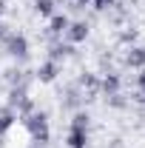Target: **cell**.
Returning <instances> with one entry per match:
<instances>
[{
    "instance_id": "277c9868",
    "label": "cell",
    "mask_w": 145,
    "mask_h": 148,
    "mask_svg": "<svg viewBox=\"0 0 145 148\" xmlns=\"http://www.w3.org/2000/svg\"><path fill=\"white\" fill-rule=\"evenodd\" d=\"M91 34V26H88V20H71L68 23V29H66V43H71V46H77V43H85Z\"/></svg>"
},
{
    "instance_id": "d6986e66",
    "label": "cell",
    "mask_w": 145,
    "mask_h": 148,
    "mask_svg": "<svg viewBox=\"0 0 145 148\" xmlns=\"http://www.w3.org/2000/svg\"><path fill=\"white\" fill-rule=\"evenodd\" d=\"M117 3H120V0H91V9H94V12H111Z\"/></svg>"
},
{
    "instance_id": "30bf717a",
    "label": "cell",
    "mask_w": 145,
    "mask_h": 148,
    "mask_svg": "<svg viewBox=\"0 0 145 148\" xmlns=\"http://www.w3.org/2000/svg\"><path fill=\"white\" fill-rule=\"evenodd\" d=\"M122 63L128 69H145V46H128Z\"/></svg>"
},
{
    "instance_id": "ac0fdd59",
    "label": "cell",
    "mask_w": 145,
    "mask_h": 148,
    "mask_svg": "<svg viewBox=\"0 0 145 148\" xmlns=\"http://www.w3.org/2000/svg\"><path fill=\"white\" fill-rule=\"evenodd\" d=\"M137 37H140V32H137L134 26H128V29H122V32H120V37H117V40H120L122 46H134V40H137Z\"/></svg>"
},
{
    "instance_id": "6da1fadb",
    "label": "cell",
    "mask_w": 145,
    "mask_h": 148,
    "mask_svg": "<svg viewBox=\"0 0 145 148\" xmlns=\"http://www.w3.org/2000/svg\"><path fill=\"white\" fill-rule=\"evenodd\" d=\"M20 123L26 125V131L31 134V140H34L37 145H46V143L51 140V128H49V114H46V111L34 108L31 114L20 117Z\"/></svg>"
},
{
    "instance_id": "7a4b0ae2",
    "label": "cell",
    "mask_w": 145,
    "mask_h": 148,
    "mask_svg": "<svg viewBox=\"0 0 145 148\" xmlns=\"http://www.w3.org/2000/svg\"><path fill=\"white\" fill-rule=\"evenodd\" d=\"M3 49H6V54L14 57L17 63H26L29 60V37L23 32H9L6 40H3Z\"/></svg>"
},
{
    "instance_id": "7402d4cb",
    "label": "cell",
    "mask_w": 145,
    "mask_h": 148,
    "mask_svg": "<svg viewBox=\"0 0 145 148\" xmlns=\"http://www.w3.org/2000/svg\"><path fill=\"white\" fill-rule=\"evenodd\" d=\"M6 34H9V32H6V26H3V20H0V43L6 40Z\"/></svg>"
},
{
    "instance_id": "4fadbf2b",
    "label": "cell",
    "mask_w": 145,
    "mask_h": 148,
    "mask_svg": "<svg viewBox=\"0 0 145 148\" xmlns=\"http://www.w3.org/2000/svg\"><path fill=\"white\" fill-rule=\"evenodd\" d=\"M29 100V88H23V86H17V88H9V97H6V106L12 111H17L23 103Z\"/></svg>"
},
{
    "instance_id": "44dd1931",
    "label": "cell",
    "mask_w": 145,
    "mask_h": 148,
    "mask_svg": "<svg viewBox=\"0 0 145 148\" xmlns=\"http://www.w3.org/2000/svg\"><path fill=\"white\" fill-rule=\"evenodd\" d=\"M74 6L77 9H85V6H91V0H74Z\"/></svg>"
},
{
    "instance_id": "8992f818",
    "label": "cell",
    "mask_w": 145,
    "mask_h": 148,
    "mask_svg": "<svg viewBox=\"0 0 145 148\" xmlns=\"http://www.w3.org/2000/svg\"><path fill=\"white\" fill-rule=\"evenodd\" d=\"M60 74H63V63H54V60H49V57H46V60L37 66L34 80H37V83H54Z\"/></svg>"
},
{
    "instance_id": "7c38bea8",
    "label": "cell",
    "mask_w": 145,
    "mask_h": 148,
    "mask_svg": "<svg viewBox=\"0 0 145 148\" xmlns=\"http://www.w3.org/2000/svg\"><path fill=\"white\" fill-rule=\"evenodd\" d=\"M77 51H74L71 43H63V40H57V43H51V49H49V60H54V63H63L66 57H74Z\"/></svg>"
},
{
    "instance_id": "3957f363",
    "label": "cell",
    "mask_w": 145,
    "mask_h": 148,
    "mask_svg": "<svg viewBox=\"0 0 145 148\" xmlns=\"http://www.w3.org/2000/svg\"><path fill=\"white\" fill-rule=\"evenodd\" d=\"M77 86H80V91H83V97H85V103L97 100V97H100V74L83 71L80 77H77Z\"/></svg>"
},
{
    "instance_id": "603a6c76",
    "label": "cell",
    "mask_w": 145,
    "mask_h": 148,
    "mask_svg": "<svg viewBox=\"0 0 145 148\" xmlns=\"http://www.w3.org/2000/svg\"><path fill=\"white\" fill-rule=\"evenodd\" d=\"M6 3H9V0H0V17L6 14Z\"/></svg>"
},
{
    "instance_id": "9c48e42d",
    "label": "cell",
    "mask_w": 145,
    "mask_h": 148,
    "mask_svg": "<svg viewBox=\"0 0 145 148\" xmlns=\"http://www.w3.org/2000/svg\"><path fill=\"white\" fill-rule=\"evenodd\" d=\"M29 71H23L20 66H12V69H6L3 71V83L9 86V88H17V86H23V88H29Z\"/></svg>"
},
{
    "instance_id": "2e32d148",
    "label": "cell",
    "mask_w": 145,
    "mask_h": 148,
    "mask_svg": "<svg viewBox=\"0 0 145 148\" xmlns=\"http://www.w3.org/2000/svg\"><path fill=\"white\" fill-rule=\"evenodd\" d=\"M128 97H122V91H117V94H111V97H105V106L108 108H117V111H122V108H128Z\"/></svg>"
},
{
    "instance_id": "52a82bcc",
    "label": "cell",
    "mask_w": 145,
    "mask_h": 148,
    "mask_svg": "<svg viewBox=\"0 0 145 148\" xmlns=\"http://www.w3.org/2000/svg\"><path fill=\"white\" fill-rule=\"evenodd\" d=\"M120 86H122V77L114 71V69L100 74V94H103V97H111V94H117V91H120Z\"/></svg>"
},
{
    "instance_id": "e0dca14e",
    "label": "cell",
    "mask_w": 145,
    "mask_h": 148,
    "mask_svg": "<svg viewBox=\"0 0 145 148\" xmlns=\"http://www.w3.org/2000/svg\"><path fill=\"white\" fill-rule=\"evenodd\" d=\"M34 12L40 14V17H51L54 14V0H34Z\"/></svg>"
},
{
    "instance_id": "ffe728a7",
    "label": "cell",
    "mask_w": 145,
    "mask_h": 148,
    "mask_svg": "<svg viewBox=\"0 0 145 148\" xmlns=\"http://www.w3.org/2000/svg\"><path fill=\"white\" fill-rule=\"evenodd\" d=\"M137 91L145 97V69H140V74H137Z\"/></svg>"
},
{
    "instance_id": "9a60e30c",
    "label": "cell",
    "mask_w": 145,
    "mask_h": 148,
    "mask_svg": "<svg viewBox=\"0 0 145 148\" xmlns=\"http://www.w3.org/2000/svg\"><path fill=\"white\" fill-rule=\"evenodd\" d=\"M88 125H91V117H88V111L77 108V111H74V117H71V128H85V131H88Z\"/></svg>"
},
{
    "instance_id": "cb8c5ba5",
    "label": "cell",
    "mask_w": 145,
    "mask_h": 148,
    "mask_svg": "<svg viewBox=\"0 0 145 148\" xmlns=\"http://www.w3.org/2000/svg\"><path fill=\"white\" fill-rule=\"evenodd\" d=\"M111 148H122V140H111Z\"/></svg>"
},
{
    "instance_id": "5b68a950",
    "label": "cell",
    "mask_w": 145,
    "mask_h": 148,
    "mask_svg": "<svg viewBox=\"0 0 145 148\" xmlns=\"http://www.w3.org/2000/svg\"><path fill=\"white\" fill-rule=\"evenodd\" d=\"M83 103H85V97H83V91H80V86H77V83L66 86V88L60 91V106H63L66 111H77Z\"/></svg>"
},
{
    "instance_id": "8fae6325",
    "label": "cell",
    "mask_w": 145,
    "mask_h": 148,
    "mask_svg": "<svg viewBox=\"0 0 145 148\" xmlns=\"http://www.w3.org/2000/svg\"><path fill=\"white\" fill-rule=\"evenodd\" d=\"M88 143H91V137L85 128H71L68 125V134H66V145L68 148H88Z\"/></svg>"
},
{
    "instance_id": "5bb4252c",
    "label": "cell",
    "mask_w": 145,
    "mask_h": 148,
    "mask_svg": "<svg viewBox=\"0 0 145 148\" xmlns=\"http://www.w3.org/2000/svg\"><path fill=\"white\" fill-rule=\"evenodd\" d=\"M14 120H17V111H12L9 106H3V108H0V137L14 125Z\"/></svg>"
},
{
    "instance_id": "ba28073f",
    "label": "cell",
    "mask_w": 145,
    "mask_h": 148,
    "mask_svg": "<svg viewBox=\"0 0 145 148\" xmlns=\"http://www.w3.org/2000/svg\"><path fill=\"white\" fill-rule=\"evenodd\" d=\"M68 23H71V17H68V14H63V12H54V14L49 17V29H46V34L51 37V40L63 37V34H66V29H68Z\"/></svg>"
},
{
    "instance_id": "d4e9b609",
    "label": "cell",
    "mask_w": 145,
    "mask_h": 148,
    "mask_svg": "<svg viewBox=\"0 0 145 148\" xmlns=\"http://www.w3.org/2000/svg\"><path fill=\"white\" fill-rule=\"evenodd\" d=\"M0 88H3V86H0Z\"/></svg>"
}]
</instances>
